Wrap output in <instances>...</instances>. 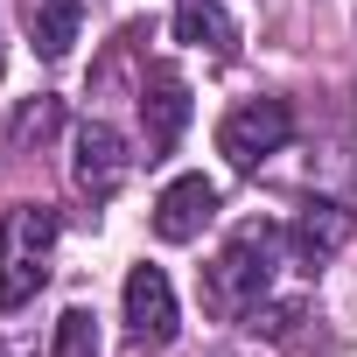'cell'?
<instances>
[{
    "label": "cell",
    "instance_id": "cell-10",
    "mask_svg": "<svg viewBox=\"0 0 357 357\" xmlns=\"http://www.w3.org/2000/svg\"><path fill=\"white\" fill-rule=\"evenodd\" d=\"M84 29V0H29V43L43 63H63Z\"/></svg>",
    "mask_w": 357,
    "mask_h": 357
},
{
    "label": "cell",
    "instance_id": "cell-12",
    "mask_svg": "<svg viewBox=\"0 0 357 357\" xmlns=\"http://www.w3.org/2000/svg\"><path fill=\"white\" fill-rule=\"evenodd\" d=\"M50 357H98V315H91V308H63Z\"/></svg>",
    "mask_w": 357,
    "mask_h": 357
},
{
    "label": "cell",
    "instance_id": "cell-4",
    "mask_svg": "<svg viewBox=\"0 0 357 357\" xmlns=\"http://www.w3.org/2000/svg\"><path fill=\"white\" fill-rule=\"evenodd\" d=\"M126 175H133V154H126L119 126H105V119H84V126L70 133V183H77L91 204H112Z\"/></svg>",
    "mask_w": 357,
    "mask_h": 357
},
{
    "label": "cell",
    "instance_id": "cell-1",
    "mask_svg": "<svg viewBox=\"0 0 357 357\" xmlns=\"http://www.w3.org/2000/svg\"><path fill=\"white\" fill-rule=\"evenodd\" d=\"M280 259H287V238H280V225H238L231 231V245L204 266V301H211V315H225V322H245L266 294H273V273H280Z\"/></svg>",
    "mask_w": 357,
    "mask_h": 357
},
{
    "label": "cell",
    "instance_id": "cell-7",
    "mask_svg": "<svg viewBox=\"0 0 357 357\" xmlns=\"http://www.w3.org/2000/svg\"><path fill=\"white\" fill-rule=\"evenodd\" d=\"M211 218H218V183H211V175H175V183L154 197V238H161V245L204 238Z\"/></svg>",
    "mask_w": 357,
    "mask_h": 357
},
{
    "label": "cell",
    "instance_id": "cell-5",
    "mask_svg": "<svg viewBox=\"0 0 357 357\" xmlns=\"http://www.w3.org/2000/svg\"><path fill=\"white\" fill-rule=\"evenodd\" d=\"M280 238H287V259H294L301 273H322V266L343 252V238H350V211L329 204V197H308V204L280 225Z\"/></svg>",
    "mask_w": 357,
    "mask_h": 357
},
{
    "label": "cell",
    "instance_id": "cell-2",
    "mask_svg": "<svg viewBox=\"0 0 357 357\" xmlns=\"http://www.w3.org/2000/svg\"><path fill=\"white\" fill-rule=\"evenodd\" d=\"M56 231H63V218H56L50 204H15V211H0V315H15L22 301L43 294Z\"/></svg>",
    "mask_w": 357,
    "mask_h": 357
},
{
    "label": "cell",
    "instance_id": "cell-14",
    "mask_svg": "<svg viewBox=\"0 0 357 357\" xmlns=\"http://www.w3.org/2000/svg\"><path fill=\"white\" fill-rule=\"evenodd\" d=\"M218 357H238V350H218Z\"/></svg>",
    "mask_w": 357,
    "mask_h": 357
},
{
    "label": "cell",
    "instance_id": "cell-3",
    "mask_svg": "<svg viewBox=\"0 0 357 357\" xmlns=\"http://www.w3.org/2000/svg\"><path fill=\"white\" fill-rule=\"evenodd\" d=\"M294 140V112H287V98H238L225 119H218V154L238 168V175H252L266 154H280Z\"/></svg>",
    "mask_w": 357,
    "mask_h": 357
},
{
    "label": "cell",
    "instance_id": "cell-8",
    "mask_svg": "<svg viewBox=\"0 0 357 357\" xmlns=\"http://www.w3.org/2000/svg\"><path fill=\"white\" fill-rule=\"evenodd\" d=\"M190 126V84L175 77V70H154L140 84V133H147V161H161L175 140H183Z\"/></svg>",
    "mask_w": 357,
    "mask_h": 357
},
{
    "label": "cell",
    "instance_id": "cell-9",
    "mask_svg": "<svg viewBox=\"0 0 357 357\" xmlns=\"http://www.w3.org/2000/svg\"><path fill=\"white\" fill-rule=\"evenodd\" d=\"M175 43L211 50L218 63L238 56V22L225 15V0H175Z\"/></svg>",
    "mask_w": 357,
    "mask_h": 357
},
{
    "label": "cell",
    "instance_id": "cell-6",
    "mask_svg": "<svg viewBox=\"0 0 357 357\" xmlns=\"http://www.w3.org/2000/svg\"><path fill=\"white\" fill-rule=\"evenodd\" d=\"M175 329H183V308H175L168 273L161 266H133L126 273V336L161 350V343H175Z\"/></svg>",
    "mask_w": 357,
    "mask_h": 357
},
{
    "label": "cell",
    "instance_id": "cell-11",
    "mask_svg": "<svg viewBox=\"0 0 357 357\" xmlns=\"http://www.w3.org/2000/svg\"><path fill=\"white\" fill-rule=\"evenodd\" d=\"M301 322H308V301H259V308L245 315V329L266 336V343H294Z\"/></svg>",
    "mask_w": 357,
    "mask_h": 357
},
{
    "label": "cell",
    "instance_id": "cell-13",
    "mask_svg": "<svg viewBox=\"0 0 357 357\" xmlns=\"http://www.w3.org/2000/svg\"><path fill=\"white\" fill-rule=\"evenodd\" d=\"M56 119H63V105H56V98H36V105L15 112V140H50Z\"/></svg>",
    "mask_w": 357,
    "mask_h": 357
}]
</instances>
